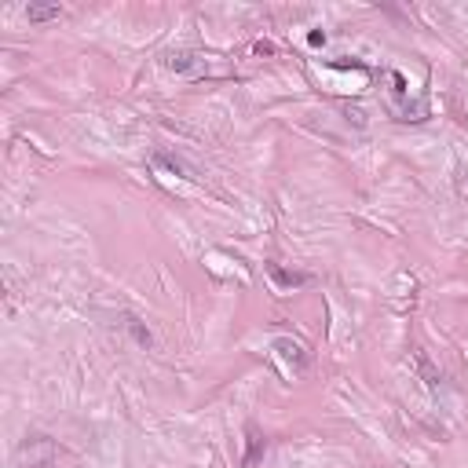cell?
<instances>
[{
    "mask_svg": "<svg viewBox=\"0 0 468 468\" xmlns=\"http://www.w3.org/2000/svg\"><path fill=\"white\" fill-rule=\"evenodd\" d=\"M267 275L278 282V289H296V285H307L311 282L307 271H285L282 264H267Z\"/></svg>",
    "mask_w": 468,
    "mask_h": 468,
    "instance_id": "obj_1",
    "label": "cell"
},
{
    "mask_svg": "<svg viewBox=\"0 0 468 468\" xmlns=\"http://www.w3.org/2000/svg\"><path fill=\"white\" fill-rule=\"evenodd\" d=\"M275 351H278V355H282L285 362H293L296 370H304V366H307V355H304V348L296 344V341H289V336H278V341H275Z\"/></svg>",
    "mask_w": 468,
    "mask_h": 468,
    "instance_id": "obj_2",
    "label": "cell"
},
{
    "mask_svg": "<svg viewBox=\"0 0 468 468\" xmlns=\"http://www.w3.org/2000/svg\"><path fill=\"white\" fill-rule=\"evenodd\" d=\"M245 439H249V450H245V458H242V468H256V461L264 458V435H260L256 424H249L245 428Z\"/></svg>",
    "mask_w": 468,
    "mask_h": 468,
    "instance_id": "obj_3",
    "label": "cell"
},
{
    "mask_svg": "<svg viewBox=\"0 0 468 468\" xmlns=\"http://www.w3.org/2000/svg\"><path fill=\"white\" fill-rule=\"evenodd\" d=\"M59 15H62L59 4H30L26 8V19L30 22H48V19H59Z\"/></svg>",
    "mask_w": 468,
    "mask_h": 468,
    "instance_id": "obj_4",
    "label": "cell"
},
{
    "mask_svg": "<svg viewBox=\"0 0 468 468\" xmlns=\"http://www.w3.org/2000/svg\"><path fill=\"white\" fill-rule=\"evenodd\" d=\"M413 359H417V370L424 373V381L435 388V384H439V370H432V362H428V355H424V351H413Z\"/></svg>",
    "mask_w": 468,
    "mask_h": 468,
    "instance_id": "obj_5",
    "label": "cell"
},
{
    "mask_svg": "<svg viewBox=\"0 0 468 468\" xmlns=\"http://www.w3.org/2000/svg\"><path fill=\"white\" fill-rule=\"evenodd\" d=\"M154 161H158V165H165L168 172H183V176H190V172H187V165L179 161V158H168V154H154Z\"/></svg>",
    "mask_w": 468,
    "mask_h": 468,
    "instance_id": "obj_6",
    "label": "cell"
},
{
    "mask_svg": "<svg viewBox=\"0 0 468 468\" xmlns=\"http://www.w3.org/2000/svg\"><path fill=\"white\" fill-rule=\"evenodd\" d=\"M125 326H128V330H132V333H136V341H139L143 348H147V344H150V333H147V330H143V326H139V318H132V315H128V322H125Z\"/></svg>",
    "mask_w": 468,
    "mask_h": 468,
    "instance_id": "obj_7",
    "label": "cell"
}]
</instances>
